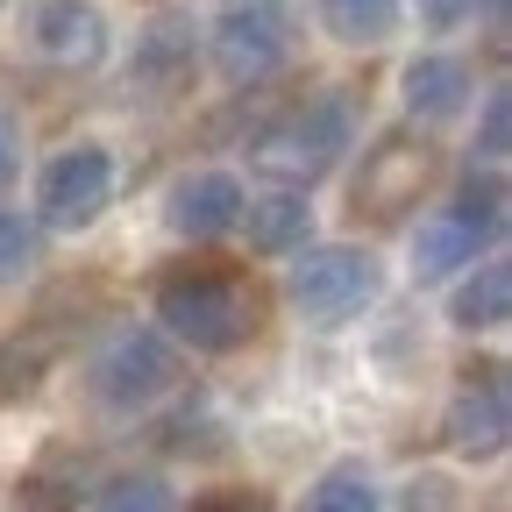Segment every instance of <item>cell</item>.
<instances>
[{
	"mask_svg": "<svg viewBox=\"0 0 512 512\" xmlns=\"http://www.w3.org/2000/svg\"><path fill=\"white\" fill-rule=\"evenodd\" d=\"M178 384V356L164 335L150 328H114L93 356H86V392L107 406V413H143L157 406L164 392Z\"/></svg>",
	"mask_w": 512,
	"mask_h": 512,
	"instance_id": "277c9868",
	"label": "cell"
},
{
	"mask_svg": "<svg viewBox=\"0 0 512 512\" xmlns=\"http://www.w3.org/2000/svg\"><path fill=\"white\" fill-rule=\"evenodd\" d=\"M22 36L36 57H50L57 72H100L107 50H114V29L93 0H29L22 8Z\"/></svg>",
	"mask_w": 512,
	"mask_h": 512,
	"instance_id": "ba28073f",
	"label": "cell"
},
{
	"mask_svg": "<svg viewBox=\"0 0 512 512\" xmlns=\"http://www.w3.org/2000/svg\"><path fill=\"white\" fill-rule=\"evenodd\" d=\"M406 0H320V29H328L342 50H377L399 36Z\"/></svg>",
	"mask_w": 512,
	"mask_h": 512,
	"instance_id": "9a60e30c",
	"label": "cell"
},
{
	"mask_svg": "<svg viewBox=\"0 0 512 512\" xmlns=\"http://www.w3.org/2000/svg\"><path fill=\"white\" fill-rule=\"evenodd\" d=\"M22 171V128L8 121V114H0V185H8Z\"/></svg>",
	"mask_w": 512,
	"mask_h": 512,
	"instance_id": "cb8c5ba5",
	"label": "cell"
},
{
	"mask_svg": "<svg viewBox=\"0 0 512 512\" xmlns=\"http://www.w3.org/2000/svg\"><path fill=\"white\" fill-rule=\"evenodd\" d=\"M505 434H512V399H505V370H470V384L441 413V441L470 463L505 456Z\"/></svg>",
	"mask_w": 512,
	"mask_h": 512,
	"instance_id": "9c48e42d",
	"label": "cell"
},
{
	"mask_svg": "<svg viewBox=\"0 0 512 512\" xmlns=\"http://www.w3.org/2000/svg\"><path fill=\"white\" fill-rule=\"evenodd\" d=\"M292 306L306 320H320V328H342V320H356L363 306H377L384 292V264L370 249H349V242H320V249H299V264L285 278Z\"/></svg>",
	"mask_w": 512,
	"mask_h": 512,
	"instance_id": "3957f363",
	"label": "cell"
},
{
	"mask_svg": "<svg viewBox=\"0 0 512 512\" xmlns=\"http://www.w3.org/2000/svg\"><path fill=\"white\" fill-rule=\"evenodd\" d=\"M93 512H178V491L157 470H128V477H107L100 484Z\"/></svg>",
	"mask_w": 512,
	"mask_h": 512,
	"instance_id": "d6986e66",
	"label": "cell"
},
{
	"mask_svg": "<svg viewBox=\"0 0 512 512\" xmlns=\"http://www.w3.org/2000/svg\"><path fill=\"white\" fill-rule=\"evenodd\" d=\"M299 512H384V491L370 484L363 463H335L328 477H313V491H306Z\"/></svg>",
	"mask_w": 512,
	"mask_h": 512,
	"instance_id": "e0dca14e",
	"label": "cell"
},
{
	"mask_svg": "<svg viewBox=\"0 0 512 512\" xmlns=\"http://www.w3.org/2000/svg\"><path fill=\"white\" fill-rule=\"evenodd\" d=\"M72 349V328H64L57 313H36V320H22V328L0 342V399H22V392H36V384L57 370V356Z\"/></svg>",
	"mask_w": 512,
	"mask_h": 512,
	"instance_id": "7c38bea8",
	"label": "cell"
},
{
	"mask_svg": "<svg viewBox=\"0 0 512 512\" xmlns=\"http://www.w3.org/2000/svg\"><path fill=\"white\" fill-rule=\"evenodd\" d=\"M399 93H406V114H413V121H456V114L470 107L477 79H470V64H463V57L427 50V57H413V64H406Z\"/></svg>",
	"mask_w": 512,
	"mask_h": 512,
	"instance_id": "4fadbf2b",
	"label": "cell"
},
{
	"mask_svg": "<svg viewBox=\"0 0 512 512\" xmlns=\"http://www.w3.org/2000/svg\"><path fill=\"white\" fill-rule=\"evenodd\" d=\"M185 64H192V22H185V15H157V29H150L143 50H136V72L157 79V86H171Z\"/></svg>",
	"mask_w": 512,
	"mask_h": 512,
	"instance_id": "ac0fdd59",
	"label": "cell"
},
{
	"mask_svg": "<svg viewBox=\"0 0 512 512\" xmlns=\"http://www.w3.org/2000/svg\"><path fill=\"white\" fill-rule=\"evenodd\" d=\"M36 249H43V228L15 207H0V285H22L36 271Z\"/></svg>",
	"mask_w": 512,
	"mask_h": 512,
	"instance_id": "ffe728a7",
	"label": "cell"
},
{
	"mask_svg": "<svg viewBox=\"0 0 512 512\" xmlns=\"http://www.w3.org/2000/svg\"><path fill=\"white\" fill-rule=\"evenodd\" d=\"M477 15V0H420V22L427 29H456V22H470Z\"/></svg>",
	"mask_w": 512,
	"mask_h": 512,
	"instance_id": "7402d4cb",
	"label": "cell"
},
{
	"mask_svg": "<svg viewBox=\"0 0 512 512\" xmlns=\"http://www.w3.org/2000/svg\"><path fill=\"white\" fill-rule=\"evenodd\" d=\"M505 150H512V93H505V86H491V93H484V128H477V164H484V171H498V164H505Z\"/></svg>",
	"mask_w": 512,
	"mask_h": 512,
	"instance_id": "44dd1931",
	"label": "cell"
},
{
	"mask_svg": "<svg viewBox=\"0 0 512 512\" xmlns=\"http://www.w3.org/2000/svg\"><path fill=\"white\" fill-rule=\"evenodd\" d=\"M306 221H313V207H306V192H256V200H242V221L235 228H249V242L256 249H292V242H306Z\"/></svg>",
	"mask_w": 512,
	"mask_h": 512,
	"instance_id": "2e32d148",
	"label": "cell"
},
{
	"mask_svg": "<svg viewBox=\"0 0 512 512\" xmlns=\"http://www.w3.org/2000/svg\"><path fill=\"white\" fill-rule=\"evenodd\" d=\"M434 178V150L413 143V136H384L377 150H363V171H356V207L363 214H406Z\"/></svg>",
	"mask_w": 512,
	"mask_h": 512,
	"instance_id": "30bf717a",
	"label": "cell"
},
{
	"mask_svg": "<svg viewBox=\"0 0 512 512\" xmlns=\"http://www.w3.org/2000/svg\"><path fill=\"white\" fill-rule=\"evenodd\" d=\"M157 320L192 356H235L264 320V299L228 264H185V271L157 278Z\"/></svg>",
	"mask_w": 512,
	"mask_h": 512,
	"instance_id": "6da1fadb",
	"label": "cell"
},
{
	"mask_svg": "<svg viewBox=\"0 0 512 512\" xmlns=\"http://www.w3.org/2000/svg\"><path fill=\"white\" fill-rule=\"evenodd\" d=\"M505 228V192L498 178H470L456 200H448L441 214H427L413 228V278H448V271H470L477 264V249Z\"/></svg>",
	"mask_w": 512,
	"mask_h": 512,
	"instance_id": "5b68a950",
	"label": "cell"
},
{
	"mask_svg": "<svg viewBox=\"0 0 512 512\" xmlns=\"http://www.w3.org/2000/svg\"><path fill=\"white\" fill-rule=\"evenodd\" d=\"M349 136H356L349 100H342V93H313V100H299V107H285L278 121L256 128L249 164L264 171L278 192H313L320 178H328V171L342 164Z\"/></svg>",
	"mask_w": 512,
	"mask_h": 512,
	"instance_id": "7a4b0ae2",
	"label": "cell"
},
{
	"mask_svg": "<svg viewBox=\"0 0 512 512\" xmlns=\"http://www.w3.org/2000/svg\"><path fill=\"white\" fill-rule=\"evenodd\" d=\"M200 512H271V498L264 491H214V498H200Z\"/></svg>",
	"mask_w": 512,
	"mask_h": 512,
	"instance_id": "603a6c76",
	"label": "cell"
},
{
	"mask_svg": "<svg viewBox=\"0 0 512 512\" xmlns=\"http://www.w3.org/2000/svg\"><path fill=\"white\" fill-rule=\"evenodd\" d=\"M448 320H456V328H470V335L505 328V320H512V264H505V256L463 271V285L448 292Z\"/></svg>",
	"mask_w": 512,
	"mask_h": 512,
	"instance_id": "5bb4252c",
	"label": "cell"
},
{
	"mask_svg": "<svg viewBox=\"0 0 512 512\" xmlns=\"http://www.w3.org/2000/svg\"><path fill=\"white\" fill-rule=\"evenodd\" d=\"M164 221H171V235H185V242H221V235L242 221V185H235L228 171H192V178L171 185Z\"/></svg>",
	"mask_w": 512,
	"mask_h": 512,
	"instance_id": "8fae6325",
	"label": "cell"
},
{
	"mask_svg": "<svg viewBox=\"0 0 512 512\" xmlns=\"http://www.w3.org/2000/svg\"><path fill=\"white\" fill-rule=\"evenodd\" d=\"M114 200V157L100 143H72L57 150L36 178V221L57 228V235H86Z\"/></svg>",
	"mask_w": 512,
	"mask_h": 512,
	"instance_id": "52a82bcc",
	"label": "cell"
},
{
	"mask_svg": "<svg viewBox=\"0 0 512 512\" xmlns=\"http://www.w3.org/2000/svg\"><path fill=\"white\" fill-rule=\"evenodd\" d=\"M207 57L228 86H271L292 64V22L271 0H235V8L207 29Z\"/></svg>",
	"mask_w": 512,
	"mask_h": 512,
	"instance_id": "8992f818",
	"label": "cell"
}]
</instances>
